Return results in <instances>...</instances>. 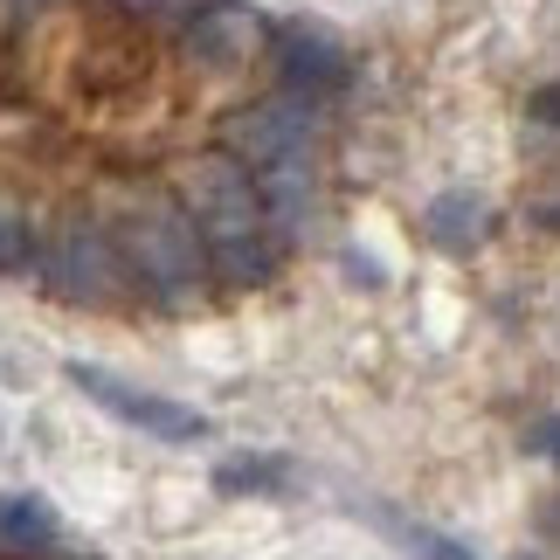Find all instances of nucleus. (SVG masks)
Wrapping results in <instances>:
<instances>
[{
	"instance_id": "nucleus-1",
	"label": "nucleus",
	"mask_w": 560,
	"mask_h": 560,
	"mask_svg": "<svg viewBox=\"0 0 560 560\" xmlns=\"http://www.w3.org/2000/svg\"><path fill=\"white\" fill-rule=\"evenodd\" d=\"M187 214L208 243V264L229 284H264L277 270V214L264 201V187L249 180L243 160L214 153L187 174Z\"/></svg>"
},
{
	"instance_id": "nucleus-2",
	"label": "nucleus",
	"mask_w": 560,
	"mask_h": 560,
	"mask_svg": "<svg viewBox=\"0 0 560 560\" xmlns=\"http://www.w3.org/2000/svg\"><path fill=\"white\" fill-rule=\"evenodd\" d=\"M229 145L249 166V180L264 187L277 222H298L305 194H312V125H305V112L298 104H256V112H243L229 125Z\"/></svg>"
},
{
	"instance_id": "nucleus-3",
	"label": "nucleus",
	"mask_w": 560,
	"mask_h": 560,
	"mask_svg": "<svg viewBox=\"0 0 560 560\" xmlns=\"http://www.w3.org/2000/svg\"><path fill=\"white\" fill-rule=\"evenodd\" d=\"M125 264L139 270V284L166 298V305H187L201 291V264H208V243L194 229V214H174L160 201H145L125 214Z\"/></svg>"
},
{
	"instance_id": "nucleus-4",
	"label": "nucleus",
	"mask_w": 560,
	"mask_h": 560,
	"mask_svg": "<svg viewBox=\"0 0 560 560\" xmlns=\"http://www.w3.org/2000/svg\"><path fill=\"white\" fill-rule=\"evenodd\" d=\"M62 374H70V387H83L104 416H118L125 429H139V436H160V443H201L208 436V416L201 408H187L174 395H153V387H132L125 374L97 368V360H62Z\"/></svg>"
},
{
	"instance_id": "nucleus-5",
	"label": "nucleus",
	"mask_w": 560,
	"mask_h": 560,
	"mask_svg": "<svg viewBox=\"0 0 560 560\" xmlns=\"http://www.w3.org/2000/svg\"><path fill=\"white\" fill-rule=\"evenodd\" d=\"M264 35H270V21L256 8H243V0H208V8H194V21H187V49L201 62H214V70L249 62L264 49Z\"/></svg>"
},
{
	"instance_id": "nucleus-6",
	"label": "nucleus",
	"mask_w": 560,
	"mask_h": 560,
	"mask_svg": "<svg viewBox=\"0 0 560 560\" xmlns=\"http://www.w3.org/2000/svg\"><path fill=\"white\" fill-rule=\"evenodd\" d=\"M49 284L62 298H91V305H104V298H118V249L104 243L97 229H62L56 256H49Z\"/></svg>"
},
{
	"instance_id": "nucleus-7",
	"label": "nucleus",
	"mask_w": 560,
	"mask_h": 560,
	"mask_svg": "<svg viewBox=\"0 0 560 560\" xmlns=\"http://www.w3.org/2000/svg\"><path fill=\"white\" fill-rule=\"evenodd\" d=\"M422 229H429V243H436V249L464 256V249H478L485 235H491V201H485V194H470V187H450V194L429 201Z\"/></svg>"
},
{
	"instance_id": "nucleus-8",
	"label": "nucleus",
	"mask_w": 560,
	"mask_h": 560,
	"mask_svg": "<svg viewBox=\"0 0 560 560\" xmlns=\"http://www.w3.org/2000/svg\"><path fill=\"white\" fill-rule=\"evenodd\" d=\"M277 56H284V77L305 83V91H339L347 83V49L326 28H284L277 35Z\"/></svg>"
},
{
	"instance_id": "nucleus-9",
	"label": "nucleus",
	"mask_w": 560,
	"mask_h": 560,
	"mask_svg": "<svg viewBox=\"0 0 560 560\" xmlns=\"http://www.w3.org/2000/svg\"><path fill=\"white\" fill-rule=\"evenodd\" d=\"M208 478H214L222 499H270V491L291 485V457H249V450H235V457H222Z\"/></svg>"
},
{
	"instance_id": "nucleus-10",
	"label": "nucleus",
	"mask_w": 560,
	"mask_h": 560,
	"mask_svg": "<svg viewBox=\"0 0 560 560\" xmlns=\"http://www.w3.org/2000/svg\"><path fill=\"white\" fill-rule=\"evenodd\" d=\"M56 533V505L42 491H0V547H49Z\"/></svg>"
},
{
	"instance_id": "nucleus-11",
	"label": "nucleus",
	"mask_w": 560,
	"mask_h": 560,
	"mask_svg": "<svg viewBox=\"0 0 560 560\" xmlns=\"http://www.w3.org/2000/svg\"><path fill=\"white\" fill-rule=\"evenodd\" d=\"M35 264V235L14 208H0V270H28Z\"/></svg>"
},
{
	"instance_id": "nucleus-12",
	"label": "nucleus",
	"mask_w": 560,
	"mask_h": 560,
	"mask_svg": "<svg viewBox=\"0 0 560 560\" xmlns=\"http://www.w3.org/2000/svg\"><path fill=\"white\" fill-rule=\"evenodd\" d=\"M408 553H416V560H478L464 540H450V533H429V526L408 533Z\"/></svg>"
},
{
	"instance_id": "nucleus-13",
	"label": "nucleus",
	"mask_w": 560,
	"mask_h": 560,
	"mask_svg": "<svg viewBox=\"0 0 560 560\" xmlns=\"http://www.w3.org/2000/svg\"><path fill=\"white\" fill-rule=\"evenodd\" d=\"M533 118H540V125H553V132H560V83H547V91L533 97Z\"/></svg>"
},
{
	"instance_id": "nucleus-14",
	"label": "nucleus",
	"mask_w": 560,
	"mask_h": 560,
	"mask_svg": "<svg viewBox=\"0 0 560 560\" xmlns=\"http://www.w3.org/2000/svg\"><path fill=\"white\" fill-rule=\"evenodd\" d=\"M540 450H547V457H553V464H560V416H553V422H547V429H540Z\"/></svg>"
},
{
	"instance_id": "nucleus-15",
	"label": "nucleus",
	"mask_w": 560,
	"mask_h": 560,
	"mask_svg": "<svg viewBox=\"0 0 560 560\" xmlns=\"http://www.w3.org/2000/svg\"><path fill=\"white\" fill-rule=\"evenodd\" d=\"M547 222H553V229H560V208H553V214H547Z\"/></svg>"
},
{
	"instance_id": "nucleus-16",
	"label": "nucleus",
	"mask_w": 560,
	"mask_h": 560,
	"mask_svg": "<svg viewBox=\"0 0 560 560\" xmlns=\"http://www.w3.org/2000/svg\"><path fill=\"white\" fill-rule=\"evenodd\" d=\"M520 560H540V553H520Z\"/></svg>"
}]
</instances>
